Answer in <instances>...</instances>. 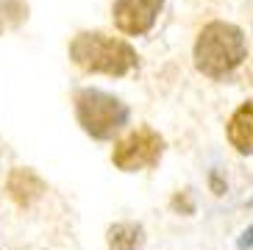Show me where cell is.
<instances>
[{"instance_id":"1","label":"cell","mask_w":253,"mask_h":250,"mask_svg":"<svg viewBox=\"0 0 253 250\" xmlns=\"http://www.w3.org/2000/svg\"><path fill=\"white\" fill-rule=\"evenodd\" d=\"M248 56L245 34L231 22H209L195 42V67L209 78L234 73Z\"/></svg>"},{"instance_id":"2","label":"cell","mask_w":253,"mask_h":250,"mask_svg":"<svg viewBox=\"0 0 253 250\" xmlns=\"http://www.w3.org/2000/svg\"><path fill=\"white\" fill-rule=\"evenodd\" d=\"M70 59L86 73H103L114 78L128 75L139 64L131 44L106 34H78L70 44Z\"/></svg>"},{"instance_id":"3","label":"cell","mask_w":253,"mask_h":250,"mask_svg":"<svg viewBox=\"0 0 253 250\" xmlns=\"http://www.w3.org/2000/svg\"><path fill=\"white\" fill-rule=\"evenodd\" d=\"M75 114L81 128L95 139H112L128 123V106L100 89H81L75 95Z\"/></svg>"},{"instance_id":"4","label":"cell","mask_w":253,"mask_h":250,"mask_svg":"<svg viewBox=\"0 0 253 250\" xmlns=\"http://www.w3.org/2000/svg\"><path fill=\"white\" fill-rule=\"evenodd\" d=\"M164 153V139L153 128H139L120 139L112 150V162L123 172H136L145 167H156Z\"/></svg>"},{"instance_id":"5","label":"cell","mask_w":253,"mask_h":250,"mask_svg":"<svg viewBox=\"0 0 253 250\" xmlns=\"http://www.w3.org/2000/svg\"><path fill=\"white\" fill-rule=\"evenodd\" d=\"M164 0H114V25L123 34H148L162 11Z\"/></svg>"},{"instance_id":"6","label":"cell","mask_w":253,"mask_h":250,"mask_svg":"<svg viewBox=\"0 0 253 250\" xmlns=\"http://www.w3.org/2000/svg\"><path fill=\"white\" fill-rule=\"evenodd\" d=\"M6 189L17 206H31V203H37L45 195V181L37 172H31V169H14L8 175Z\"/></svg>"},{"instance_id":"7","label":"cell","mask_w":253,"mask_h":250,"mask_svg":"<svg viewBox=\"0 0 253 250\" xmlns=\"http://www.w3.org/2000/svg\"><path fill=\"white\" fill-rule=\"evenodd\" d=\"M228 142L239 153H253V100L242 103L228 120Z\"/></svg>"},{"instance_id":"8","label":"cell","mask_w":253,"mask_h":250,"mask_svg":"<svg viewBox=\"0 0 253 250\" xmlns=\"http://www.w3.org/2000/svg\"><path fill=\"white\" fill-rule=\"evenodd\" d=\"M106 236H109V250H139L145 245V228L139 222H117Z\"/></svg>"},{"instance_id":"9","label":"cell","mask_w":253,"mask_h":250,"mask_svg":"<svg viewBox=\"0 0 253 250\" xmlns=\"http://www.w3.org/2000/svg\"><path fill=\"white\" fill-rule=\"evenodd\" d=\"M25 17H28V8L20 0H0V22L8 20L11 25H20Z\"/></svg>"},{"instance_id":"10","label":"cell","mask_w":253,"mask_h":250,"mask_svg":"<svg viewBox=\"0 0 253 250\" xmlns=\"http://www.w3.org/2000/svg\"><path fill=\"white\" fill-rule=\"evenodd\" d=\"M239 248H242V250H245V248H251V245H253V225H251V228H248V231H242V236H239Z\"/></svg>"},{"instance_id":"11","label":"cell","mask_w":253,"mask_h":250,"mask_svg":"<svg viewBox=\"0 0 253 250\" xmlns=\"http://www.w3.org/2000/svg\"><path fill=\"white\" fill-rule=\"evenodd\" d=\"M0 28H3V22H0Z\"/></svg>"}]
</instances>
